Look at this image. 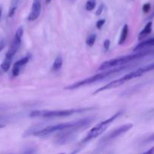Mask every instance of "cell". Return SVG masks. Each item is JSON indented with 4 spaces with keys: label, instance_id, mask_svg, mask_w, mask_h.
Segmentation results:
<instances>
[{
    "label": "cell",
    "instance_id": "cell-1",
    "mask_svg": "<svg viewBox=\"0 0 154 154\" xmlns=\"http://www.w3.org/2000/svg\"><path fill=\"white\" fill-rule=\"evenodd\" d=\"M95 120V117H86L81 120H75V121L68 122V123H60V124L54 125V126H48L46 127L42 128L35 132L34 135L37 137H45L57 132L68 130V129H73L78 131L81 129L88 127L92 122Z\"/></svg>",
    "mask_w": 154,
    "mask_h": 154
},
{
    "label": "cell",
    "instance_id": "cell-2",
    "mask_svg": "<svg viewBox=\"0 0 154 154\" xmlns=\"http://www.w3.org/2000/svg\"><path fill=\"white\" fill-rule=\"evenodd\" d=\"M152 54H154V50L146 49L143 50V51H136L132 54L122 56V57H117V58L112 59V60L104 62L99 66L98 70L105 71L110 69L111 68H116L118 67V66H124V65L128 64L130 62L134 61L135 60H138V59H142L143 57H146V56L152 55Z\"/></svg>",
    "mask_w": 154,
    "mask_h": 154
},
{
    "label": "cell",
    "instance_id": "cell-3",
    "mask_svg": "<svg viewBox=\"0 0 154 154\" xmlns=\"http://www.w3.org/2000/svg\"><path fill=\"white\" fill-rule=\"evenodd\" d=\"M93 109V108H82L75 109L66 110H38L33 111L30 114V117H45V118H52V117H69L75 114L85 112L87 111Z\"/></svg>",
    "mask_w": 154,
    "mask_h": 154
},
{
    "label": "cell",
    "instance_id": "cell-4",
    "mask_svg": "<svg viewBox=\"0 0 154 154\" xmlns=\"http://www.w3.org/2000/svg\"><path fill=\"white\" fill-rule=\"evenodd\" d=\"M126 66L125 67H122V66H119V67L116 68V69H112V70H105V72H103L101 73L97 74V75H93V76L90 77V78H85V79L82 80V81H79L78 82H75L74 84H71V85L68 86V87H65V90H75V89L79 88V87H83V86L88 85V84H94L95 82H98V81H101V80L104 79L106 78H108L109 76H111L112 75H114L115 73H117V72H121V71H123L125 69H126Z\"/></svg>",
    "mask_w": 154,
    "mask_h": 154
},
{
    "label": "cell",
    "instance_id": "cell-5",
    "mask_svg": "<svg viewBox=\"0 0 154 154\" xmlns=\"http://www.w3.org/2000/svg\"><path fill=\"white\" fill-rule=\"evenodd\" d=\"M122 113H123V111H118L117 113H116L114 115H113L112 117H110V118H108V119H107V120H104V121L101 122V123H98V125H96L95 126H94V127L92 128V129H91L88 132V134L86 135V136L82 140L81 142L82 143V144L89 142V141H91L92 139L95 138L96 137L101 135L103 132H105L106 129L109 127V126H110V125L111 124L113 121H115V120H116L118 117H119L121 115H122Z\"/></svg>",
    "mask_w": 154,
    "mask_h": 154
},
{
    "label": "cell",
    "instance_id": "cell-6",
    "mask_svg": "<svg viewBox=\"0 0 154 154\" xmlns=\"http://www.w3.org/2000/svg\"><path fill=\"white\" fill-rule=\"evenodd\" d=\"M132 127V123H126V124L122 125V126H119V127L112 130L111 132H109L107 135H106L105 136L103 137L101 139V141H100V143H101V144H106V143L107 142H110V141L116 139V138L119 137L120 135L125 134V132H128Z\"/></svg>",
    "mask_w": 154,
    "mask_h": 154
},
{
    "label": "cell",
    "instance_id": "cell-7",
    "mask_svg": "<svg viewBox=\"0 0 154 154\" xmlns=\"http://www.w3.org/2000/svg\"><path fill=\"white\" fill-rule=\"evenodd\" d=\"M152 70H154V63L146 65V66H143V67L141 68H139V69H137V70L133 71V72L125 75V76L122 77V78H123L124 81L126 82V81H129V80L134 79V78L140 77L141 75H143V74L146 73V72H149Z\"/></svg>",
    "mask_w": 154,
    "mask_h": 154
},
{
    "label": "cell",
    "instance_id": "cell-8",
    "mask_svg": "<svg viewBox=\"0 0 154 154\" xmlns=\"http://www.w3.org/2000/svg\"><path fill=\"white\" fill-rule=\"evenodd\" d=\"M41 9H42V0H33L31 11L28 15L27 20L30 22L37 20L40 15Z\"/></svg>",
    "mask_w": 154,
    "mask_h": 154
},
{
    "label": "cell",
    "instance_id": "cell-9",
    "mask_svg": "<svg viewBox=\"0 0 154 154\" xmlns=\"http://www.w3.org/2000/svg\"><path fill=\"white\" fill-rule=\"evenodd\" d=\"M125 83V81H124L123 78H119V79H117V80H115V81H111V82L109 83V84H106V85L104 86V87L98 89V90H97L94 93V94H97V93H100V92L104 91V90L117 88V87H121L122 85H123Z\"/></svg>",
    "mask_w": 154,
    "mask_h": 154
},
{
    "label": "cell",
    "instance_id": "cell-10",
    "mask_svg": "<svg viewBox=\"0 0 154 154\" xmlns=\"http://www.w3.org/2000/svg\"><path fill=\"white\" fill-rule=\"evenodd\" d=\"M29 60H30V57L26 56V57H23L22 59L19 60L14 64L13 69H12V75H13L14 77H17L19 75L21 68L25 66L26 64H27Z\"/></svg>",
    "mask_w": 154,
    "mask_h": 154
},
{
    "label": "cell",
    "instance_id": "cell-11",
    "mask_svg": "<svg viewBox=\"0 0 154 154\" xmlns=\"http://www.w3.org/2000/svg\"><path fill=\"white\" fill-rule=\"evenodd\" d=\"M21 45V40H18L17 38H14L13 42H12L10 48H9L8 51L6 53L5 57H11L13 58L14 56L16 54V53L18 52V51L19 50L20 47Z\"/></svg>",
    "mask_w": 154,
    "mask_h": 154
},
{
    "label": "cell",
    "instance_id": "cell-12",
    "mask_svg": "<svg viewBox=\"0 0 154 154\" xmlns=\"http://www.w3.org/2000/svg\"><path fill=\"white\" fill-rule=\"evenodd\" d=\"M151 47H154V38L140 42V44H138V45L133 49V51H134V52H136V51H143V50L148 49V48H151Z\"/></svg>",
    "mask_w": 154,
    "mask_h": 154
},
{
    "label": "cell",
    "instance_id": "cell-13",
    "mask_svg": "<svg viewBox=\"0 0 154 154\" xmlns=\"http://www.w3.org/2000/svg\"><path fill=\"white\" fill-rule=\"evenodd\" d=\"M152 22H148L145 25L144 28L142 29V31L140 32L138 34V36H137V38L138 40H143L146 36L149 35V34L152 32Z\"/></svg>",
    "mask_w": 154,
    "mask_h": 154
},
{
    "label": "cell",
    "instance_id": "cell-14",
    "mask_svg": "<svg viewBox=\"0 0 154 154\" xmlns=\"http://www.w3.org/2000/svg\"><path fill=\"white\" fill-rule=\"evenodd\" d=\"M22 2L23 0H11L10 8H9V11H8L9 17H12L14 15L17 9H18V8L19 7V5H21V3Z\"/></svg>",
    "mask_w": 154,
    "mask_h": 154
},
{
    "label": "cell",
    "instance_id": "cell-15",
    "mask_svg": "<svg viewBox=\"0 0 154 154\" xmlns=\"http://www.w3.org/2000/svg\"><path fill=\"white\" fill-rule=\"evenodd\" d=\"M128 26L127 24L124 25L123 28L122 29V32H121L120 38L119 40V45H122L126 41L127 37H128Z\"/></svg>",
    "mask_w": 154,
    "mask_h": 154
},
{
    "label": "cell",
    "instance_id": "cell-16",
    "mask_svg": "<svg viewBox=\"0 0 154 154\" xmlns=\"http://www.w3.org/2000/svg\"><path fill=\"white\" fill-rule=\"evenodd\" d=\"M62 65H63V58H62L61 56H57L54 60V63H53L52 69L55 72L60 70V68L62 67Z\"/></svg>",
    "mask_w": 154,
    "mask_h": 154
},
{
    "label": "cell",
    "instance_id": "cell-17",
    "mask_svg": "<svg viewBox=\"0 0 154 154\" xmlns=\"http://www.w3.org/2000/svg\"><path fill=\"white\" fill-rule=\"evenodd\" d=\"M12 59L13 58H11V57H5V60L1 65V69H2L3 72H8L9 70L11 67V64Z\"/></svg>",
    "mask_w": 154,
    "mask_h": 154
},
{
    "label": "cell",
    "instance_id": "cell-18",
    "mask_svg": "<svg viewBox=\"0 0 154 154\" xmlns=\"http://www.w3.org/2000/svg\"><path fill=\"white\" fill-rule=\"evenodd\" d=\"M96 38H97V35L91 34V35H89L87 39H86V45L89 47H92L94 45V44L95 43Z\"/></svg>",
    "mask_w": 154,
    "mask_h": 154
},
{
    "label": "cell",
    "instance_id": "cell-19",
    "mask_svg": "<svg viewBox=\"0 0 154 154\" xmlns=\"http://www.w3.org/2000/svg\"><path fill=\"white\" fill-rule=\"evenodd\" d=\"M96 2L95 0H88L85 4V9L87 11H92L95 8Z\"/></svg>",
    "mask_w": 154,
    "mask_h": 154
},
{
    "label": "cell",
    "instance_id": "cell-20",
    "mask_svg": "<svg viewBox=\"0 0 154 154\" xmlns=\"http://www.w3.org/2000/svg\"><path fill=\"white\" fill-rule=\"evenodd\" d=\"M23 35H24V28H23V26H20L19 28L17 29L14 38L18 39V40H21L23 37Z\"/></svg>",
    "mask_w": 154,
    "mask_h": 154
},
{
    "label": "cell",
    "instance_id": "cell-21",
    "mask_svg": "<svg viewBox=\"0 0 154 154\" xmlns=\"http://www.w3.org/2000/svg\"><path fill=\"white\" fill-rule=\"evenodd\" d=\"M105 21L106 20L105 19H101V20H99L98 21V22L96 23V27L98 29H101V27L104 26V24L105 23Z\"/></svg>",
    "mask_w": 154,
    "mask_h": 154
},
{
    "label": "cell",
    "instance_id": "cell-22",
    "mask_svg": "<svg viewBox=\"0 0 154 154\" xmlns=\"http://www.w3.org/2000/svg\"><path fill=\"white\" fill-rule=\"evenodd\" d=\"M104 8V4H101L100 5V6L98 7V10L96 11V15L97 16H99V15L101 14V13L103 12V10Z\"/></svg>",
    "mask_w": 154,
    "mask_h": 154
},
{
    "label": "cell",
    "instance_id": "cell-23",
    "mask_svg": "<svg viewBox=\"0 0 154 154\" xmlns=\"http://www.w3.org/2000/svg\"><path fill=\"white\" fill-rule=\"evenodd\" d=\"M110 41L109 39H107V40L104 41V48L106 51H108L109 48H110Z\"/></svg>",
    "mask_w": 154,
    "mask_h": 154
},
{
    "label": "cell",
    "instance_id": "cell-24",
    "mask_svg": "<svg viewBox=\"0 0 154 154\" xmlns=\"http://www.w3.org/2000/svg\"><path fill=\"white\" fill-rule=\"evenodd\" d=\"M149 9H150V4H149V3H146V4L143 5V12L147 13V12L149 11Z\"/></svg>",
    "mask_w": 154,
    "mask_h": 154
},
{
    "label": "cell",
    "instance_id": "cell-25",
    "mask_svg": "<svg viewBox=\"0 0 154 154\" xmlns=\"http://www.w3.org/2000/svg\"><path fill=\"white\" fill-rule=\"evenodd\" d=\"M5 46V41L4 39H2L0 40V52L4 49Z\"/></svg>",
    "mask_w": 154,
    "mask_h": 154
},
{
    "label": "cell",
    "instance_id": "cell-26",
    "mask_svg": "<svg viewBox=\"0 0 154 154\" xmlns=\"http://www.w3.org/2000/svg\"><path fill=\"white\" fill-rule=\"evenodd\" d=\"M147 141H154V133L147 138Z\"/></svg>",
    "mask_w": 154,
    "mask_h": 154
},
{
    "label": "cell",
    "instance_id": "cell-27",
    "mask_svg": "<svg viewBox=\"0 0 154 154\" xmlns=\"http://www.w3.org/2000/svg\"><path fill=\"white\" fill-rule=\"evenodd\" d=\"M146 153H154V146L152 147H151L149 150H148L147 151L145 152Z\"/></svg>",
    "mask_w": 154,
    "mask_h": 154
},
{
    "label": "cell",
    "instance_id": "cell-28",
    "mask_svg": "<svg viewBox=\"0 0 154 154\" xmlns=\"http://www.w3.org/2000/svg\"><path fill=\"white\" fill-rule=\"evenodd\" d=\"M6 119L5 117H4V116H0V122L2 121V120H5Z\"/></svg>",
    "mask_w": 154,
    "mask_h": 154
},
{
    "label": "cell",
    "instance_id": "cell-29",
    "mask_svg": "<svg viewBox=\"0 0 154 154\" xmlns=\"http://www.w3.org/2000/svg\"><path fill=\"white\" fill-rule=\"evenodd\" d=\"M2 7L0 5V20L2 18Z\"/></svg>",
    "mask_w": 154,
    "mask_h": 154
},
{
    "label": "cell",
    "instance_id": "cell-30",
    "mask_svg": "<svg viewBox=\"0 0 154 154\" xmlns=\"http://www.w3.org/2000/svg\"><path fill=\"white\" fill-rule=\"evenodd\" d=\"M4 127H5V125L0 123V129H2V128H4Z\"/></svg>",
    "mask_w": 154,
    "mask_h": 154
},
{
    "label": "cell",
    "instance_id": "cell-31",
    "mask_svg": "<svg viewBox=\"0 0 154 154\" xmlns=\"http://www.w3.org/2000/svg\"><path fill=\"white\" fill-rule=\"evenodd\" d=\"M51 0H45V2H46L47 4H48V3L51 2Z\"/></svg>",
    "mask_w": 154,
    "mask_h": 154
}]
</instances>
